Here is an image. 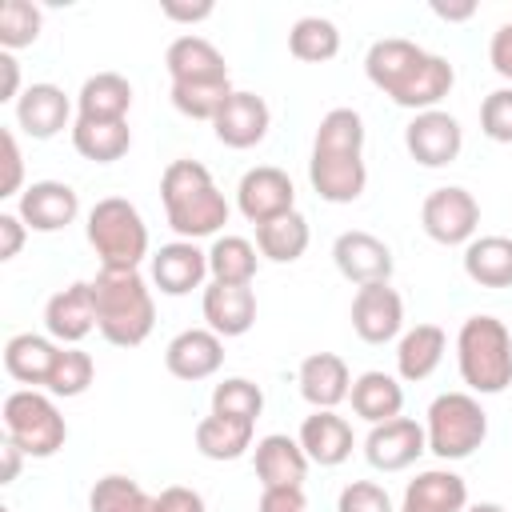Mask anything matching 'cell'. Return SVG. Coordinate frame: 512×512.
I'll return each mask as SVG.
<instances>
[{
  "label": "cell",
  "instance_id": "cell-1",
  "mask_svg": "<svg viewBox=\"0 0 512 512\" xmlns=\"http://www.w3.org/2000/svg\"><path fill=\"white\" fill-rule=\"evenodd\" d=\"M364 72L392 104L412 112L436 108L456 84V68L444 56L424 52L416 40H404V36L376 40L364 56Z\"/></svg>",
  "mask_w": 512,
  "mask_h": 512
},
{
  "label": "cell",
  "instance_id": "cell-2",
  "mask_svg": "<svg viewBox=\"0 0 512 512\" xmlns=\"http://www.w3.org/2000/svg\"><path fill=\"white\" fill-rule=\"evenodd\" d=\"M308 180L312 192L328 204L360 200L368 184V168H364V116L356 108H332L320 116L308 156Z\"/></svg>",
  "mask_w": 512,
  "mask_h": 512
},
{
  "label": "cell",
  "instance_id": "cell-3",
  "mask_svg": "<svg viewBox=\"0 0 512 512\" xmlns=\"http://www.w3.org/2000/svg\"><path fill=\"white\" fill-rule=\"evenodd\" d=\"M160 200L168 228L180 240L216 236L228 224V200L200 160H172L160 176Z\"/></svg>",
  "mask_w": 512,
  "mask_h": 512
},
{
  "label": "cell",
  "instance_id": "cell-4",
  "mask_svg": "<svg viewBox=\"0 0 512 512\" xmlns=\"http://www.w3.org/2000/svg\"><path fill=\"white\" fill-rule=\"evenodd\" d=\"M96 300V332L116 348H136L152 336L156 324V300L140 268H100L92 280Z\"/></svg>",
  "mask_w": 512,
  "mask_h": 512
},
{
  "label": "cell",
  "instance_id": "cell-5",
  "mask_svg": "<svg viewBox=\"0 0 512 512\" xmlns=\"http://www.w3.org/2000/svg\"><path fill=\"white\" fill-rule=\"evenodd\" d=\"M456 364H460V380L480 392V396H496L512 384V332L504 320L476 312L460 324L456 332Z\"/></svg>",
  "mask_w": 512,
  "mask_h": 512
},
{
  "label": "cell",
  "instance_id": "cell-6",
  "mask_svg": "<svg viewBox=\"0 0 512 512\" xmlns=\"http://www.w3.org/2000/svg\"><path fill=\"white\" fill-rule=\"evenodd\" d=\"M88 244L100 256V268H140V260L148 256V224L140 216V208L124 196H104L88 208Z\"/></svg>",
  "mask_w": 512,
  "mask_h": 512
},
{
  "label": "cell",
  "instance_id": "cell-7",
  "mask_svg": "<svg viewBox=\"0 0 512 512\" xmlns=\"http://www.w3.org/2000/svg\"><path fill=\"white\" fill-rule=\"evenodd\" d=\"M424 436L440 460H468L488 440V412L472 392H440L428 404Z\"/></svg>",
  "mask_w": 512,
  "mask_h": 512
},
{
  "label": "cell",
  "instance_id": "cell-8",
  "mask_svg": "<svg viewBox=\"0 0 512 512\" xmlns=\"http://www.w3.org/2000/svg\"><path fill=\"white\" fill-rule=\"evenodd\" d=\"M4 436L24 448V456H36V460H48L64 448L68 440V424L60 416V408L52 404V396L36 392V388H16L4 396Z\"/></svg>",
  "mask_w": 512,
  "mask_h": 512
},
{
  "label": "cell",
  "instance_id": "cell-9",
  "mask_svg": "<svg viewBox=\"0 0 512 512\" xmlns=\"http://www.w3.org/2000/svg\"><path fill=\"white\" fill-rule=\"evenodd\" d=\"M420 228L428 232V240H436L444 248L468 244V240H476V228H480V200L460 184L432 188L420 204Z\"/></svg>",
  "mask_w": 512,
  "mask_h": 512
},
{
  "label": "cell",
  "instance_id": "cell-10",
  "mask_svg": "<svg viewBox=\"0 0 512 512\" xmlns=\"http://www.w3.org/2000/svg\"><path fill=\"white\" fill-rule=\"evenodd\" d=\"M236 208L248 224H268L284 212L296 208V188H292V176L276 164H256L240 176L236 184Z\"/></svg>",
  "mask_w": 512,
  "mask_h": 512
},
{
  "label": "cell",
  "instance_id": "cell-11",
  "mask_svg": "<svg viewBox=\"0 0 512 512\" xmlns=\"http://www.w3.org/2000/svg\"><path fill=\"white\" fill-rule=\"evenodd\" d=\"M404 148L416 164L424 168H444L460 156L464 148V128L452 112L444 108H428V112H416L408 124H404Z\"/></svg>",
  "mask_w": 512,
  "mask_h": 512
},
{
  "label": "cell",
  "instance_id": "cell-12",
  "mask_svg": "<svg viewBox=\"0 0 512 512\" xmlns=\"http://www.w3.org/2000/svg\"><path fill=\"white\" fill-rule=\"evenodd\" d=\"M332 260H336V272H340L344 280L360 284V288H364V284H388V280H392V268H396L392 248H388L380 236L364 232V228L340 232V236L332 240Z\"/></svg>",
  "mask_w": 512,
  "mask_h": 512
},
{
  "label": "cell",
  "instance_id": "cell-13",
  "mask_svg": "<svg viewBox=\"0 0 512 512\" xmlns=\"http://www.w3.org/2000/svg\"><path fill=\"white\" fill-rule=\"evenodd\" d=\"M424 452H428V436H424V424H416L412 416L372 424V432L364 440V456L376 472H404Z\"/></svg>",
  "mask_w": 512,
  "mask_h": 512
},
{
  "label": "cell",
  "instance_id": "cell-14",
  "mask_svg": "<svg viewBox=\"0 0 512 512\" xmlns=\"http://www.w3.org/2000/svg\"><path fill=\"white\" fill-rule=\"evenodd\" d=\"M404 328V300L392 284H364L352 296V332L364 344H388Z\"/></svg>",
  "mask_w": 512,
  "mask_h": 512
},
{
  "label": "cell",
  "instance_id": "cell-15",
  "mask_svg": "<svg viewBox=\"0 0 512 512\" xmlns=\"http://www.w3.org/2000/svg\"><path fill=\"white\" fill-rule=\"evenodd\" d=\"M16 216L32 228V232H60L80 216V196L72 184L64 180H32L20 192Z\"/></svg>",
  "mask_w": 512,
  "mask_h": 512
},
{
  "label": "cell",
  "instance_id": "cell-16",
  "mask_svg": "<svg viewBox=\"0 0 512 512\" xmlns=\"http://www.w3.org/2000/svg\"><path fill=\"white\" fill-rule=\"evenodd\" d=\"M44 328L56 344H80L96 328L92 280H76V284L52 292L48 304H44Z\"/></svg>",
  "mask_w": 512,
  "mask_h": 512
},
{
  "label": "cell",
  "instance_id": "cell-17",
  "mask_svg": "<svg viewBox=\"0 0 512 512\" xmlns=\"http://www.w3.org/2000/svg\"><path fill=\"white\" fill-rule=\"evenodd\" d=\"M224 364V340L212 328H184L164 348V368L176 380H208Z\"/></svg>",
  "mask_w": 512,
  "mask_h": 512
},
{
  "label": "cell",
  "instance_id": "cell-18",
  "mask_svg": "<svg viewBox=\"0 0 512 512\" xmlns=\"http://www.w3.org/2000/svg\"><path fill=\"white\" fill-rule=\"evenodd\" d=\"M268 124H272V112H268L264 96L236 88V92L224 100V108L216 112L212 132H216V140L228 144V148H256V144L268 136Z\"/></svg>",
  "mask_w": 512,
  "mask_h": 512
},
{
  "label": "cell",
  "instance_id": "cell-19",
  "mask_svg": "<svg viewBox=\"0 0 512 512\" xmlns=\"http://www.w3.org/2000/svg\"><path fill=\"white\" fill-rule=\"evenodd\" d=\"M208 276V252L196 240H172L152 252V284L164 296H188Z\"/></svg>",
  "mask_w": 512,
  "mask_h": 512
},
{
  "label": "cell",
  "instance_id": "cell-20",
  "mask_svg": "<svg viewBox=\"0 0 512 512\" xmlns=\"http://www.w3.org/2000/svg\"><path fill=\"white\" fill-rule=\"evenodd\" d=\"M304 456L320 468H336L352 456L356 448V436H352V424L344 416H336L332 408H312V416L300 420V432H296Z\"/></svg>",
  "mask_w": 512,
  "mask_h": 512
},
{
  "label": "cell",
  "instance_id": "cell-21",
  "mask_svg": "<svg viewBox=\"0 0 512 512\" xmlns=\"http://www.w3.org/2000/svg\"><path fill=\"white\" fill-rule=\"evenodd\" d=\"M68 120H72V100L64 96L60 84H48V80L28 84L24 96L16 100V124H20L32 140H52V136H60V132L68 128Z\"/></svg>",
  "mask_w": 512,
  "mask_h": 512
},
{
  "label": "cell",
  "instance_id": "cell-22",
  "mask_svg": "<svg viewBox=\"0 0 512 512\" xmlns=\"http://www.w3.org/2000/svg\"><path fill=\"white\" fill-rule=\"evenodd\" d=\"M252 464H256V476L264 488H304V476H308V456L300 448V440L284 436V432H268L256 440L252 448Z\"/></svg>",
  "mask_w": 512,
  "mask_h": 512
},
{
  "label": "cell",
  "instance_id": "cell-23",
  "mask_svg": "<svg viewBox=\"0 0 512 512\" xmlns=\"http://www.w3.org/2000/svg\"><path fill=\"white\" fill-rule=\"evenodd\" d=\"M200 308H204L208 328H212L220 340L244 336V332L256 324V292H252V284H216V280H212V284L204 288Z\"/></svg>",
  "mask_w": 512,
  "mask_h": 512
},
{
  "label": "cell",
  "instance_id": "cell-24",
  "mask_svg": "<svg viewBox=\"0 0 512 512\" xmlns=\"http://www.w3.org/2000/svg\"><path fill=\"white\" fill-rule=\"evenodd\" d=\"M296 384H300V396L312 404V408H332L348 400L352 392V372L344 364V356L336 352H312L300 360V372H296Z\"/></svg>",
  "mask_w": 512,
  "mask_h": 512
},
{
  "label": "cell",
  "instance_id": "cell-25",
  "mask_svg": "<svg viewBox=\"0 0 512 512\" xmlns=\"http://www.w3.org/2000/svg\"><path fill=\"white\" fill-rule=\"evenodd\" d=\"M164 68L172 76V84H212V80H228V64L220 56V48L204 36H176L164 52Z\"/></svg>",
  "mask_w": 512,
  "mask_h": 512
},
{
  "label": "cell",
  "instance_id": "cell-26",
  "mask_svg": "<svg viewBox=\"0 0 512 512\" xmlns=\"http://www.w3.org/2000/svg\"><path fill=\"white\" fill-rule=\"evenodd\" d=\"M468 508V484L464 476L448 468H428L404 488V504L396 512H464Z\"/></svg>",
  "mask_w": 512,
  "mask_h": 512
},
{
  "label": "cell",
  "instance_id": "cell-27",
  "mask_svg": "<svg viewBox=\"0 0 512 512\" xmlns=\"http://www.w3.org/2000/svg\"><path fill=\"white\" fill-rule=\"evenodd\" d=\"M56 356H60V344L52 336H40V332H16L8 336L4 344V372L20 384H44L48 388V376L56 368Z\"/></svg>",
  "mask_w": 512,
  "mask_h": 512
},
{
  "label": "cell",
  "instance_id": "cell-28",
  "mask_svg": "<svg viewBox=\"0 0 512 512\" xmlns=\"http://www.w3.org/2000/svg\"><path fill=\"white\" fill-rule=\"evenodd\" d=\"M444 352H448L444 328L440 324H416L396 344V376L408 380V384H420L440 368Z\"/></svg>",
  "mask_w": 512,
  "mask_h": 512
},
{
  "label": "cell",
  "instance_id": "cell-29",
  "mask_svg": "<svg viewBox=\"0 0 512 512\" xmlns=\"http://www.w3.org/2000/svg\"><path fill=\"white\" fill-rule=\"evenodd\" d=\"M352 412L368 424H384V420H396L400 408H404V388L392 372H380V368H368L352 380Z\"/></svg>",
  "mask_w": 512,
  "mask_h": 512
},
{
  "label": "cell",
  "instance_id": "cell-30",
  "mask_svg": "<svg viewBox=\"0 0 512 512\" xmlns=\"http://www.w3.org/2000/svg\"><path fill=\"white\" fill-rule=\"evenodd\" d=\"M132 84L120 72H96L76 92V120H128Z\"/></svg>",
  "mask_w": 512,
  "mask_h": 512
},
{
  "label": "cell",
  "instance_id": "cell-31",
  "mask_svg": "<svg viewBox=\"0 0 512 512\" xmlns=\"http://www.w3.org/2000/svg\"><path fill=\"white\" fill-rule=\"evenodd\" d=\"M464 276L480 288H512V236H476L464 244Z\"/></svg>",
  "mask_w": 512,
  "mask_h": 512
},
{
  "label": "cell",
  "instance_id": "cell-32",
  "mask_svg": "<svg viewBox=\"0 0 512 512\" xmlns=\"http://www.w3.org/2000/svg\"><path fill=\"white\" fill-rule=\"evenodd\" d=\"M252 432H256V424H248V420H228V416L208 412L192 436H196V452L204 460H240L252 448Z\"/></svg>",
  "mask_w": 512,
  "mask_h": 512
},
{
  "label": "cell",
  "instance_id": "cell-33",
  "mask_svg": "<svg viewBox=\"0 0 512 512\" xmlns=\"http://www.w3.org/2000/svg\"><path fill=\"white\" fill-rule=\"evenodd\" d=\"M72 148L84 160L112 164L132 148V128H128V120H76L72 124Z\"/></svg>",
  "mask_w": 512,
  "mask_h": 512
},
{
  "label": "cell",
  "instance_id": "cell-34",
  "mask_svg": "<svg viewBox=\"0 0 512 512\" xmlns=\"http://www.w3.org/2000/svg\"><path fill=\"white\" fill-rule=\"evenodd\" d=\"M308 240H312L308 220H304L296 208L256 228V248H260V256L272 260V264H292V260H300V256L308 252Z\"/></svg>",
  "mask_w": 512,
  "mask_h": 512
},
{
  "label": "cell",
  "instance_id": "cell-35",
  "mask_svg": "<svg viewBox=\"0 0 512 512\" xmlns=\"http://www.w3.org/2000/svg\"><path fill=\"white\" fill-rule=\"evenodd\" d=\"M260 248L244 236H216L208 248V276L216 284H252L260 268Z\"/></svg>",
  "mask_w": 512,
  "mask_h": 512
},
{
  "label": "cell",
  "instance_id": "cell-36",
  "mask_svg": "<svg viewBox=\"0 0 512 512\" xmlns=\"http://www.w3.org/2000/svg\"><path fill=\"white\" fill-rule=\"evenodd\" d=\"M288 52L308 64H324L340 52V28L328 16H300L288 28Z\"/></svg>",
  "mask_w": 512,
  "mask_h": 512
},
{
  "label": "cell",
  "instance_id": "cell-37",
  "mask_svg": "<svg viewBox=\"0 0 512 512\" xmlns=\"http://www.w3.org/2000/svg\"><path fill=\"white\" fill-rule=\"evenodd\" d=\"M88 512H156V496H148L132 476L108 472L92 484Z\"/></svg>",
  "mask_w": 512,
  "mask_h": 512
},
{
  "label": "cell",
  "instance_id": "cell-38",
  "mask_svg": "<svg viewBox=\"0 0 512 512\" xmlns=\"http://www.w3.org/2000/svg\"><path fill=\"white\" fill-rule=\"evenodd\" d=\"M212 412H216V416H228V420H248V424H256L260 412H264V392H260V384H252L248 376H224V380L212 388Z\"/></svg>",
  "mask_w": 512,
  "mask_h": 512
},
{
  "label": "cell",
  "instance_id": "cell-39",
  "mask_svg": "<svg viewBox=\"0 0 512 512\" xmlns=\"http://www.w3.org/2000/svg\"><path fill=\"white\" fill-rule=\"evenodd\" d=\"M232 80H212V84H172V108L188 120H216V112L224 108V100L232 96Z\"/></svg>",
  "mask_w": 512,
  "mask_h": 512
},
{
  "label": "cell",
  "instance_id": "cell-40",
  "mask_svg": "<svg viewBox=\"0 0 512 512\" xmlns=\"http://www.w3.org/2000/svg\"><path fill=\"white\" fill-rule=\"evenodd\" d=\"M92 376H96L92 356H88L84 348H76V344H60L56 368H52V376H48V392H52V396H64V400L84 396L88 384H92Z\"/></svg>",
  "mask_w": 512,
  "mask_h": 512
},
{
  "label": "cell",
  "instance_id": "cell-41",
  "mask_svg": "<svg viewBox=\"0 0 512 512\" xmlns=\"http://www.w3.org/2000/svg\"><path fill=\"white\" fill-rule=\"evenodd\" d=\"M40 28H44V12L36 4H28V0H4L0 4V48L4 52L36 44Z\"/></svg>",
  "mask_w": 512,
  "mask_h": 512
},
{
  "label": "cell",
  "instance_id": "cell-42",
  "mask_svg": "<svg viewBox=\"0 0 512 512\" xmlns=\"http://www.w3.org/2000/svg\"><path fill=\"white\" fill-rule=\"evenodd\" d=\"M480 132L496 144H512V84L496 88L480 104Z\"/></svg>",
  "mask_w": 512,
  "mask_h": 512
},
{
  "label": "cell",
  "instance_id": "cell-43",
  "mask_svg": "<svg viewBox=\"0 0 512 512\" xmlns=\"http://www.w3.org/2000/svg\"><path fill=\"white\" fill-rule=\"evenodd\" d=\"M336 512H396V508H392V496H388L384 484H376V480H352V484L340 488Z\"/></svg>",
  "mask_w": 512,
  "mask_h": 512
},
{
  "label": "cell",
  "instance_id": "cell-44",
  "mask_svg": "<svg viewBox=\"0 0 512 512\" xmlns=\"http://www.w3.org/2000/svg\"><path fill=\"white\" fill-rule=\"evenodd\" d=\"M0 148H4V176H0V196H20L24 188V156H20V144H16V132L4 128L0 132Z\"/></svg>",
  "mask_w": 512,
  "mask_h": 512
},
{
  "label": "cell",
  "instance_id": "cell-45",
  "mask_svg": "<svg viewBox=\"0 0 512 512\" xmlns=\"http://www.w3.org/2000/svg\"><path fill=\"white\" fill-rule=\"evenodd\" d=\"M156 512H204V496L188 484H168L156 492Z\"/></svg>",
  "mask_w": 512,
  "mask_h": 512
},
{
  "label": "cell",
  "instance_id": "cell-46",
  "mask_svg": "<svg viewBox=\"0 0 512 512\" xmlns=\"http://www.w3.org/2000/svg\"><path fill=\"white\" fill-rule=\"evenodd\" d=\"M256 512H308L304 488H264Z\"/></svg>",
  "mask_w": 512,
  "mask_h": 512
},
{
  "label": "cell",
  "instance_id": "cell-47",
  "mask_svg": "<svg viewBox=\"0 0 512 512\" xmlns=\"http://www.w3.org/2000/svg\"><path fill=\"white\" fill-rule=\"evenodd\" d=\"M24 236H28V224H24L16 212H0V260L20 256Z\"/></svg>",
  "mask_w": 512,
  "mask_h": 512
},
{
  "label": "cell",
  "instance_id": "cell-48",
  "mask_svg": "<svg viewBox=\"0 0 512 512\" xmlns=\"http://www.w3.org/2000/svg\"><path fill=\"white\" fill-rule=\"evenodd\" d=\"M488 60H492V68H496L504 80H512V20H508V24H500V28L492 32Z\"/></svg>",
  "mask_w": 512,
  "mask_h": 512
},
{
  "label": "cell",
  "instance_id": "cell-49",
  "mask_svg": "<svg viewBox=\"0 0 512 512\" xmlns=\"http://www.w3.org/2000/svg\"><path fill=\"white\" fill-rule=\"evenodd\" d=\"M20 60L0 48V100H20Z\"/></svg>",
  "mask_w": 512,
  "mask_h": 512
},
{
  "label": "cell",
  "instance_id": "cell-50",
  "mask_svg": "<svg viewBox=\"0 0 512 512\" xmlns=\"http://www.w3.org/2000/svg\"><path fill=\"white\" fill-rule=\"evenodd\" d=\"M160 12H164L168 20H184V24H196V20H208V16H212V4H208V0H204V4H172V0H168Z\"/></svg>",
  "mask_w": 512,
  "mask_h": 512
},
{
  "label": "cell",
  "instance_id": "cell-51",
  "mask_svg": "<svg viewBox=\"0 0 512 512\" xmlns=\"http://www.w3.org/2000/svg\"><path fill=\"white\" fill-rule=\"evenodd\" d=\"M4 472H0V484H12L20 476V464H24V448H16L12 440H4Z\"/></svg>",
  "mask_w": 512,
  "mask_h": 512
},
{
  "label": "cell",
  "instance_id": "cell-52",
  "mask_svg": "<svg viewBox=\"0 0 512 512\" xmlns=\"http://www.w3.org/2000/svg\"><path fill=\"white\" fill-rule=\"evenodd\" d=\"M432 12L440 20H468L476 12V4H432Z\"/></svg>",
  "mask_w": 512,
  "mask_h": 512
},
{
  "label": "cell",
  "instance_id": "cell-53",
  "mask_svg": "<svg viewBox=\"0 0 512 512\" xmlns=\"http://www.w3.org/2000/svg\"><path fill=\"white\" fill-rule=\"evenodd\" d=\"M464 512H508L504 504H492V500H484V504H468Z\"/></svg>",
  "mask_w": 512,
  "mask_h": 512
}]
</instances>
